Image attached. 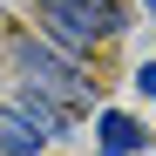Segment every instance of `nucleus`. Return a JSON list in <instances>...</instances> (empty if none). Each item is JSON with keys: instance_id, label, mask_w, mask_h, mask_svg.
Here are the masks:
<instances>
[{"instance_id": "6", "label": "nucleus", "mask_w": 156, "mask_h": 156, "mask_svg": "<svg viewBox=\"0 0 156 156\" xmlns=\"http://www.w3.org/2000/svg\"><path fill=\"white\" fill-rule=\"evenodd\" d=\"M143 7H149V14H156V0H143Z\"/></svg>"}, {"instance_id": "4", "label": "nucleus", "mask_w": 156, "mask_h": 156, "mask_svg": "<svg viewBox=\"0 0 156 156\" xmlns=\"http://www.w3.org/2000/svg\"><path fill=\"white\" fill-rule=\"evenodd\" d=\"M95 149H102V156H136V149H149V129H143L136 115L109 109V115L95 122Z\"/></svg>"}, {"instance_id": "2", "label": "nucleus", "mask_w": 156, "mask_h": 156, "mask_svg": "<svg viewBox=\"0 0 156 156\" xmlns=\"http://www.w3.org/2000/svg\"><path fill=\"white\" fill-rule=\"evenodd\" d=\"M14 68L27 75L41 95H55V102H82V95H95V82H88V75L75 68L68 55H55L48 41H34V34H20V41H14Z\"/></svg>"}, {"instance_id": "5", "label": "nucleus", "mask_w": 156, "mask_h": 156, "mask_svg": "<svg viewBox=\"0 0 156 156\" xmlns=\"http://www.w3.org/2000/svg\"><path fill=\"white\" fill-rule=\"evenodd\" d=\"M136 88H143V95L156 102V61H143V68H136Z\"/></svg>"}, {"instance_id": "3", "label": "nucleus", "mask_w": 156, "mask_h": 156, "mask_svg": "<svg viewBox=\"0 0 156 156\" xmlns=\"http://www.w3.org/2000/svg\"><path fill=\"white\" fill-rule=\"evenodd\" d=\"M48 136H55V129H48L27 102H7V109H0V149H7V156H41Z\"/></svg>"}, {"instance_id": "1", "label": "nucleus", "mask_w": 156, "mask_h": 156, "mask_svg": "<svg viewBox=\"0 0 156 156\" xmlns=\"http://www.w3.org/2000/svg\"><path fill=\"white\" fill-rule=\"evenodd\" d=\"M41 20H48V34H55V48H68V55H82L88 41H109L122 34V0H34Z\"/></svg>"}]
</instances>
